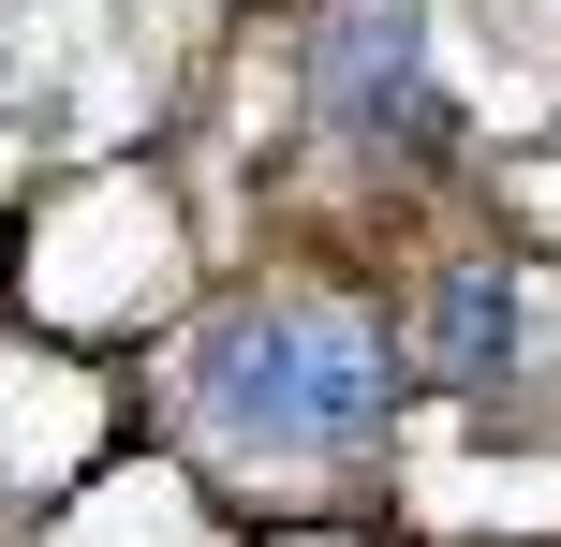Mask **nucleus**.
I'll return each instance as SVG.
<instances>
[{
    "label": "nucleus",
    "mask_w": 561,
    "mask_h": 547,
    "mask_svg": "<svg viewBox=\"0 0 561 547\" xmlns=\"http://www.w3.org/2000/svg\"><path fill=\"white\" fill-rule=\"evenodd\" d=\"M178 385H193V414L222 444H252V459H325V444H355L369 414L399 400V355H385V326L340 311V296H237V311L193 326Z\"/></svg>",
    "instance_id": "1"
},
{
    "label": "nucleus",
    "mask_w": 561,
    "mask_h": 547,
    "mask_svg": "<svg viewBox=\"0 0 561 547\" xmlns=\"http://www.w3.org/2000/svg\"><path fill=\"white\" fill-rule=\"evenodd\" d=\"M310 118L355 148L385 134H428V0H340L325 30H310Z\"/></svg>",
    "instance_id": "2"
},
{
    "label": "nucleus",
    "mask_w": 561,
    "mask_h": 547,
    "mask_svg": "<svg viewBox=\"0 0 561 547\" xmlns=\"http://www.w3.org/2000/svg\"><path fill=\"white\" fill-rule=\"evenodd\" d=\"M428 371L473 385V400L517 371V282H503V266H458V282L428 296Z\"/></svg>",
    "instance_id": "3"
}]
</instances>
